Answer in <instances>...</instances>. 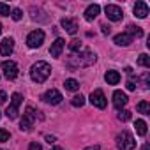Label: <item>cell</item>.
<instances>
[{
    "instance_id": "cell-1",
    "label": "cell",
    "mask_w": 150,
    "mask_h": 150,
    "mask_svg": "<svg viewBox=\"0 0 150 150\" xmlns=\"http://www.w3.org/2000/svg\"><path fill=\"white\" fill-rule=\"evenodd\" d=\"M96 62V53L92 50H83L80 51L78 55H74L67 60V65L69 67H74V69H78V67H88Z\"/></svg>"
},
{
    "instance_id": "cell-2",
    "label": "cell",
    "mask_w": 150,
    "mask_h": 150,
    "mask_svg": "<svg viewBox=\"0 0 150 150\" xmlns=\"http://www.w3.org/2000/svg\"><path fill=\"white\" fill-rule=\"evenodd\" d=\"M51 74V65L48 62H35L30 69V78L35 81V83H44Z\"/></svg>"
},
{
    "instance_id": "cell-3",
    "label": "cell",
    "mask_w": 150,
    "mask_h": 150,
    "mask_svg": "<svg viewBox=\"0 0 150 150\" xmlns=\"http://www.w3.org/2000/svg\"><path fill=\"white\" fill-rule=\"evenodd\" d=\"M117 146L120 150H134L136 141H134V138H132V134L129 131H122L117 136Z\"/></svg>"
},
{
    "instance_id": "cell-4",
    "label": "cell",
    "mask_w": 150,
    "mask_h": 150,
    "mask_svg": "<svg viewBox=\"0 0 150 150\" xmlns=\"http://www.w3.org/2000/svg\"><path fill=\"white\" fill-rule=\"evenodd\" d=\"M35 118H37L35 110H34L32 106H27V110H25V113H23V118H21V122H20V129H21V131H30L32 125H34V122H35Z\"/></svg>"
},
{
    "instance_id": "cell-5",
    "label": "cell",
    "mask_w": 150,
    "mask_h": 150,
    "mask_svg": "<svg viewBox=\"0 0 150 150\" xmlns=\"http://www.w3.org/2000/svg\"><path fill=\"white\" fill-rule=\"evenodd\" d=\"M21 101H23L21 94H18V92H16V94H13V99H11V106L6 110V115H7V118L14 120V118L18 117V108H20Z\"/></svg>"
},
{
    "instance_id": "cell-6",
    "label": "cell",
    "mask_w": 150,
    "mask_h": 150,
    "mask_svg": "<svg viewBox=\"0 0 150 150\" xmlns=\"http://www.w3.org/2000/svg\"><path fill=\"white\" fill-rule=\"evenodd\" d=\"M2 69H4V76L7 80H16L18 74H20V69H18V64L13 62V60H7L2 64Z\"/></svg>"
},
{
    "instance_id": "cell-7",
    "label": "cell",
    "mask_w": 150,
    "mask_h": 150,
    "mask_svg": "<svg viewBox=\"0 0 150 150\" xmlns=\"http://www.w3.org/2000/svg\"><path fill=\"white\" fill-rule=\"evenodd\" d=\"M44 42V32L42 30H34L27 35V44L28 48H39Z\"/></svg>"
},
{
    "instance_id": "cell-8",
    "label": "cell",
    "mask_w": 150,
    "mask_h": 150,
    "mask_svg": "<svg viewBox=\"0 0 150 150\" xmlns=\"http://www.w3.org/2000/svg\"><path fill=\"white\" fill-rule=\"evenodd\" d=\"M104 11H106L108 20H111V21H122V18H124V11H122V7H118V6L110 4V6L104 7Z\"/></svg>"
},
{
    "instance_id": "cell-9",
    "label": "cell",
    "mask_w": 150,
    "mask_h": 150,
    "mask_svg": "<svg viewBox=\"0 0 150 150\" xmlns=\"http://www.w3.org/2000/svg\"><path fill=\"white\" fill-rule=\"evenodd\" d=\"M90 103H92L96 108H99V110H104L106 104H108V101H106V97H104V92L99 90V88L90 94Z\"/></svg>"
},
{
    "instance_id": "cell-10",
    "label": "cell",
    "mask_w": 150,
    "mask_h": 150,
    "mask_svg": "<svg viewBox=\"0 0 150 150\" xmlns=\"http://www.w3.org/2000/svg\"><path fill=\"white\" fill-rule=\"evenodd\" d=\"M42 99H44L48 104H60L64 97H62V94H60L57 88H51V90H48V92L42 96Z\"/></svg>"
},
{
    "instance_id": "cell-11",
    "label": "cell",
    "mask_w": 150,
    "mask_h": 150,
    "mask_svg": "<svg viewBox=\"0 0 150 150\" xmlns=\"http://www.w3.org/2000/svg\"><path fill=\"white\" fill-rule=\"evenodd\" d=\"M14 50V39L13 37H6L2 42H0V55L4 57H9Z\"/></svg>"
},
{
    "instance_id": "cell-12",
    "label": "cell",
    "mask_w": 150,
    "mask_h": 150,
    "mask_svg": "<svg viewBox=\"0 0 150 150\" xmlns=\"http://www.w3.org/2000/svg\"><path fill=\"white\" fill-rule=\"evenodd\" d=\"M62 27L65 28V32L67 34H71V35H74L78 32V21L76 20H71V18H62Z\"/></svg>"
},
{
    "instance_id": "cell-13",
    "label": "cell",
    "mask_w": 150,
    "mask_h": 150,
    "mask_svg": "<svg viewBox=\"0 0 150 150\" xmlns=\"http://www.w3.org/2000/svg\"><path fill=\"white\" fill-rule=\"evenodd\" d=\"M134 16L136 18H141V20L148 16V6H146V2L139 0V2L134 4Z\"/></svg>"
},
{
    "instance_id": "cell-14",
    "label": "cell",
    "mask_w": 150,
    "mask_h": 150,
    "mask_svg": "<svg viewBox=\"0 0 150 150\" xmlns=\"http://www.w3.org/2000/svg\"><path fill=\"white\" fill-rule=\"evenodd\" d=\"M127 96L122 92V90H115V94H113V104H115V108H118V110H122L125 104H127Z\"/></svg>"
},
{
    "instance_id": "cell-15",
    "label": "cell",
    "mask_w": 150,
    "mask_h": 150,
    "mask_svg": "<svg viewBox=\"0 0 150 150\" xmlns=\"http://www.w3.org/2000/svg\"><path fill=\"white\" fill-rule=\"evenodd\" d=\"M64 46H65V41L64 39H55V42L51 44V48H50V53H51V57H60L62 55V50H64Z\"/></svg>"
},
{
    "instance_id": "cell-16",
    "label": "cell",
    "mask_w": 150,
    "mask_h": 150,
    "mask_svg": "<svg viewBox=\"0 0 150 150\" xmlns=\"http://www.w3.org/2000/svg\"><path fill=\"white\" fill-rule=\"evenodd\" d=\"M99 13H101V7H99L97 4H92V6H88V7L85 9V20H87V21H94Z\"/></svg>"
},
{
    "instance_id": "cell-17",
    "label": "cell",
    "mask_w": 150,
    "mask_h": 150,
    "mask_svg": "<svg viewBox=\"0 0 150 150\" xmlns=\"http://www.w3.org/2000/svg\"><path fill=\"white\" fill-rule=\"evenodd\" d=\"M115 44H118V46H129L131 42H132V37L127 34V32H124V34H118V35H115Z\"/></svg>"
},
{
    "instance_id": "cell-18",
    "label": "cell",
    "mask_w": 150,
    "mask_h": 150,
    "mask_svg": "<svg viewBox=\"0 0 150 150\" xmlns=\"http://www.w3.org/2000/svg\"><path fill=\"white\" fill-rule=\"evenodd\" d=\"M104 80H106L108 85H118L120 83V74L117 71H108L104 74Z\"/></svg>"
},
{
    "instance_id": "cell-19",
    "label": "cell",
    "mask_w": 150,
    "mask_h": 150,
    "mask_svg": "<svg viewBox=\"0 0 150 150\" xmlns=\"http://www.w3.org/2000/svg\"><path fill=\"white\" fill-rule=\"evenodd\" d=\"M64 87H65V90H71V92H76V90H80V83H78L76 80H74V78H69V80H65Z\"/></svg>"
},
{
    "instance_id": "cell-20",
    "label": "cell",
    "mask_w": 150,
    "mask_h": 150,
    "mask_svg": "<svg viewBox=\"0 0 150 150\" xmlns=\"http://www.w3.org/2000/svg\"><path fill=\"white\" fill-rule=\"evenodd\" d=\"M127 34H129L131 37H143V30H141V27H138V25H129V27H127Z\"/></svg>"
},
{
    "instance_id": "cell-21",
    "label": "cell",
    "mask_w": 150,
    "mask_h": 150,
    "mask_svg": "<svg viewBox=\"0 0 150 150\" xmlns=\"http://www.w3.org/2000/svg\"><path fill=\"white\" fill-rule=\"evenodd\" d=\"M134 127H136V132L139 136H145L146 134V122L145 120H136L134 122Z\"/></svg>"
},
{
    "instance_id": "cell-22",
    "label": "cell",
    "mask_w": 150,
    "mask_h": 150,
    "mask_svg": "<svg viewBox=\"0 0 150 150\" xmlns=\"http://www.w3.org/2000/svg\"><path fill=\"white\" fill-rule=\"evenodd\" d=\"M71 104L74 106V108H81L83 104H85V97L80 94V96H74L72 97V101H71Z\"/></svg>"
},
{
    "instance_id": "cell-23",
    "label": "cell",
    "mask_w": 150,
    "mask_h": 150,
    "mask_svg": "<svg viewBox=\"0 0 150 150\" xmlns=\"http://www.w3.org/2000/svg\"><path fill=\"white\" fill-rule=\"evenodd\" d=\"M138 65H141V67H150V57H148L146 53H141L139 58H138Z\"/></svg>"
},
{
    "instance_id": "cell-24",
    "label": "cell",
    "mask_w": 150,
    "mask_h": 150,
    "mask_svg": "<svg viewBox=\"0 0 150 150\" xmlns=\"http://www.w3.org/2000/svg\"><path fill=\"white\" fill-rule=\"evenodd\" d=\"M136 108H138V111H139V113H143V115H148V113H150V104H148L146 101L138 103V106H136Z\"/></svg>"
},
{
    "instance_id": "cell-25",
    "label": "cell",
    "mask_w": 150,
    "mask_h": 150,
    "mask_svg": "<svg viewBox=\"0 0 150 150\" xmlns=\"http://www.w3.org/2000/svg\"><path fill=\"white\" fill-rule=\"evenodd\" d=\"M69 50H71L72 53H80V50H81V42H80L78 39H72V41L69 42Z\"/></svg>"
},
{
    "instance_id": "cell-26",
    "label": "cell",
    "mask_w": 150,
    "mask_h": 150,
    "mask_svg": "<svg viewBox=\"0 0 150 150\" xmlns=\"http://www.w3.org/2000/svg\"><path fill=\"white\" fill-rule=\"evenodd\" d=\"M11 16H13V20H14V21H20V20L23 18V13H21V9L14 7V9L11 11Z\"/></svg>"
},
{
    "instance_id": "cell-27",
    "label": "cell",
    "mask_w": 150,
    "mask_h": 150,
    "mask_svg": "<svg viewBox=\"0 0 150 150\" xmlns=\"http://www.w3.org/2000/svg\"><path fill=\"white\" fill-rule=\"evenodd\" d=\"M9 14H11L9 6H7V4H4V2H0V16H9Z\"/></svg>"
},
{
    "instance_id": "cell-28",
    "label": "cell",
    "mask_w": 150,
    "mask_h": 150,
    "mask_svg": "<svg viewBox=\"0 0 150 150\" xmlns=\"http://www.w3.org/2000/svg\"><path fill=\"white\" fill-rule=\"evenodd\" d=\"M131 118V111H127V110H122L120 113H118V120H122V122H127Z\"/></svg>"
},
{
    "instance_id": "cell-29",
    "label": "cell",
    "mask_w": 150,
    "mask_h": 150,
    "mask_svg": "<svg viewBox=\"0 0 150 150\" xmlns=\"http://www.w3.org/2000/svg\"><path fill=\"white\" fill-rule=\"evenodd\" d=\"M9 136H11V134H9V131L0 129V141H2V143H4V141H9Z\"/></svg>"
},
{
    "instance_id": "cell-30",
    "label": "cell",
    "mask_w": 150,
    "mask_h": 150,
    "mask_svg": "<svg viewBox=\"0 0 150 150\" xmlns=\"http://www.w3.org/2000/svg\"><path fill=\"white\" fill-rule=\"evenodd\" d=\"M28 150H41V145H39L37 141H32V143L28 145Z\"/></svg>"
},
{
    "instance_id": "cell-31",
    "label": "cell",
    "mask_w": 150,
    "mask_h": 150,
    "mask_svg": "<svg viewBox=\"0 0 150 150\" xmlns=\"http://www.w3.org/2000/svg\"><path fill=\"white\" fill-rule=\"evenodd\" d=\"M127 88H129V90H136V81H134V80H129V81H127Z\"/></svg>"
},
{
    "instance_id": "cell-32",
    "label": "cell",
    "mask_w": 150,
    "mask_h": 150,
    "mask_svg": "<svg viewBox=\"0 0 150 150\" xmlns=\"http://www.w3.org/2000/svg\"><path fill=\"white\" fill-rule=\"evenodd\" d=\"M6 99H7V94H6L4 90H0V104H4V103H6Z\"/></svg>"
},
{
    "instance_id": "cell-33",
    "label": "cell",
    "mask_w": 150,
    "mask_h": 150,
    "mask_svg": "<svg viewBox=\"0 0 150 150\" xmlns=\"http://www.w3.org/2000/svg\"><path fill=\"white\" fill-rule=\"evenodd\" d=\"M101 28H103V34H106V35H108V34L111 32V27H110V25H103Z\"/></svg>"
},
{
    "instance_id": "cell-34",
    "label": "cell",
    "mask_w": 150,
    "mask_h": 150,
    "mask_svg": "<svg viewBox=\"0 0 150 150\" xmlns=\"http://www.w3.org/2000/svg\"><path fill=\"white\" fill-rule=\"evenodd\" d=\"M46 141L51 145V143H55V141H57V138H55V136H46Z\"/></svg>"
},
{
    "instance_id": "cell-35",
    "label": "cell",
    "mask_w": 150,
    "mask_h": 150,
    "mask_svg": "<svg viewBox=\"0 0 150 150\" xmlns=\"http://www.w3.org/2000/svg\"><path fill=\"white\" fill-rule=\"evenodd\" d=\"M143 150H150V148H148V145H143Z\"/></svg>"
},
{
    "instance_id": "cell-36",
    "label": "cell",
    "mask_w": 150,
    "mask_h": 150,
    "mask_svg": "<svg viewBox=\"0 0 150 150\" xmlns=\"http://www.w3.org/2000/svg\"><path fill=\"white\" fill-rule=\"evenodd\" d=\"M51 150H62V148H58V146H55V148H51Z\"/></svg>"
},
{
    "instance_id": "cell-37",
    "label": "cell",
    "mask_w": 150,
    "mask_h": 150,
    "mask_svg": "<svg viewBox=\"0 0 150 150\" xmlns=\"http://www.w3.org/2000/svg\"><path fill=\"white\" fill-rule=\"evenodd\" d=\"M0 34H2V25H0Z\"/></svg>"
},
{
    "instance_id": "cell-38",
    "label": "cell",
    "mask_w": 150,
    "mask_h": 150,
    "mask_svg": "<svg viewBox=\"0 0 150 150\" xmlns=\"http://www.w3.org/2000/svg\"><path fill=\"white\" fill-rule=\"evenodd\" d=\"M0 117H2V115H0Z\"/></svg>"
}]
</instances>
